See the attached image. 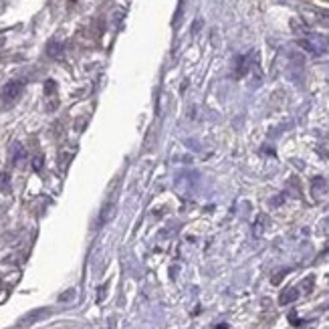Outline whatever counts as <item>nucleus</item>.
<instances>
[{
  "mask_svg": "<svg viewBox=\"0 0 329 329\" xmlns=\"http://www.w3.org/2000/svg\"><path fill=\"white\" fill-rule=\"evenodd\" d=\"M299 46L303 49V51H307L309 55H313V57H321V55H325L329 51V42L325 37H319V35H307V37H303V39H299Z\"/></svg>",
  "mask_w": 329,
  "mask_h": 329,
  "instance_id": "1",
  "label": "nucleus"
},
{
  "mask_svg": "<svg viewBox=\"0 0 329 329\" xmlns=\"http://www.w3.org/2000/svg\"><path fill=\"white\" fill-rule=\"evenodd\" d=\"M22 89H25V83L22 81L6 83V85H4V89H2V99H4V103H12V101H16V99L20 97Z\"/></svg>",
  "mask_w": 329,
  "mask_h": 329,
  "instance_id": "2",
  "label": "nucleus"
},
{
  "mask_svg": "<svg viewBox=\"0 0 329 329\" xmlns=\"http://www.w3.org/2000/svg\"><path fill=\"white\" fill-rule=\"evenodd\" d=\"M297 297H299V291H297L295 287H289V289H285V291L281 293L279 303H281V305H289V303L297 301Z\"/></svg>",
  "mask_w": 329,
  "mask_h": 329,
  "instance_id": "3",
  "label": "nucleus"
},
{
  "mask_svg": "<svg viewBox=\"0 0 329 329\" xmlns=\"http://www.w3.org/2000/svg\"><path fill=\"white\" fill-rule=\"evenodd\" d=\"M113 214H115V204H113V202H107V204L103 206V210H101L99 224H105L107 220H111V218H113Z\"/></svg>",
  "mask_w": 329,
  "mask_h": 329,
  "instance_id": "4",
  "label": "nucleus"
},
{
  "mask_svg": "<svg viewBox=\"0 0 329 329\" xmlns=\"http://www.w3.org/2000/svg\"><path fill=\"white\" fill-rule=\"evenodd\" d=\"M325 186H327V184H325L323 178H315V180H313V196L319 198L321 194H325Z\"/></svg>",
  "mask_w": 329,
  "mask_h": 329,
  "instance_id": "5",
  "label": "nucleus"
},
{
  "mask_svg": "<svg viewBox=\"0 0 329 329\" xmlns=\"http://www.w3.org/2000/svg\"><path fill=\"white\" fill-rule=\"evenodd\" d=\"M265 222H267V218H265V216H258V220H256V224H254V237H261V234H263Z\"/></svg>",
  "mask_w": 329,
  "mask_h": 329,
  "instance_id": "6",
  "label": "nucleus"
},
{
  "mask_svg": "<svg viewBox=\"0 0 329 329\" xmlns=\"http://www.w3.org/2000/svg\"><path fill=\"white\" fill-rule=\"evenodd\" d=\"M61 51H63V46H61L59 42H51V44H49V55H51V57H59Z\"/></svg>",
  "mask_w": 329,
  "mask_h": 329,
  "instance_id": "7",
  "label": "nucleus"
},
{
  "mask_svg": "<svg viewBox=\"0 0 329 329\" xmlns=\"http://www.w3.org/2000/svg\"><path fill=\"white\" fill-rule=\"evenodd\" d=\"M8 184H10V176H8L6 172H2V174H0V188L4 190V188H8Z\"/></svg>",
  "mask_w": 329,
  "mask_h": 329,
  "instance_id": "8",
  "label": "nucleus"
},
{
  "mask_svg": "<svg viewBox=\"0 0 329 329\" xmlns=\"http://www.w3.org/2000/svg\"><path fill=\"white\" fill-rule=\"evenodd\" d=\"M42 164H44V158L42 156H37L35 160H33V168L39 172V170H42Z\"/></svg>",
  "mask_w": 329,
  "mask_h": 329,
  "instance_id": "9",
  "label": "nucleus"
},
{
  "mask_svg": "<svg viewBox=\"0 0 329 329\" xmlns=\"http://www.w3.org/2000/svg\"><path fill=\"white\" fill-rule=\"evenodd\" d=\"M75 297V289H69L67 293H63L61 297H59V301H69V299H73Z\"/></svg>",
  "mask_w": 329,
  "mask_h": 329,
  "instance_id": "10",
  "label": "nucleus"
},
{
  "mask_svg": "<svg viewBox=\"0 0 329 329\" xmlns=\"http://www.w3.org/2000/svg\"><path fill=\"white\" fill-rule=\"evenodd\" d=\"M313 281H315L313 277H307V279L303 281V287H305V293H309V291H311V287H313Z\"/></svg>",
  "mask_w": 329,
  "mask_h": 329,
  "instance_id": "11",
  "label": "nucleus"
},
{
  "mask_svg": "<svg viewBox=\"0 0 329 329\" xmlns=\"http://www.w3.org/2000/svg\"><path fill=\"white\" fill-rule=\"evenodd\" d=\"M22 156H25V152H22V148H18V146H16V156H14V162L18 164V162L22 160Z\"/></svg>",
  "mask_w": 329,
  "mask_h": 329,
  "instance_id": "12",
  "label": "nucleus"
},
{
  "mask_svg": "<svg viewBox=\"0 0 329 329\" xmlns=\"http://www.w3.org/2000/svg\"><path fill=\"white\" fill-rule=\"evenodd\" d=\"M285 273H287V271H281V273H279V275H277V277H273V283H275V285H277V283H279V281H281V279H283V277H285Z\"/></svg>",
  "mask_w": 329,
  "mask_h": 329,
  "instance_id": "13",
  "label": "nucleus"
},
{
  "mask_svg": "<svg viewBox=\"0 0 329 329\" xmlns=\"http://www.w3.org/2000/svg\"><path fill=\"white\" fill-rule=\"evenodd\" d=\"M53 89H55V83L46 81V93H53Z\"/></svg>",
  "mask_w": 329,
  "mask_h": 329,
  "instance_id": "14",
  "label": "nucleus"
},
{
  "mask_svg": "<svg viewBox=\"0 0 329 329\" xmlns=\"http://www.w3.org/2000/svg\"><path fill=\"white\" fill-rule=\"evenodd\" d=\"M103 295H105V287L99 289V301H103Z\"/></svg>",
  "mask_w": 329,
  "mask_h": 329,
  "instance_id": "15",
  "label": "nucleus"
}]
</instances>
